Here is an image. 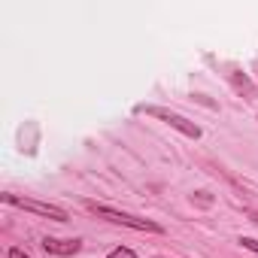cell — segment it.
Wrapping results in <instances>:
<instances>
[{"mask_svg": "<svg viewBox=\"0 0 258 258\" xmlns=\"http://www.w3.org/2000/svg\"><path fill=\"white\" fill-rule=\"evenodd\" d=\"M85 207L97 219H103L109 225H121V228H131V231H146V234H164V228L158 222H152V219H137L131 213H121V210H112V207H103V204H94V201H85Z\"/></svg>", "mask_w": 258, "mask_h": 258, "instance_id": "1", "label": "cell"}, {"mask_svg": "<svg viewBox=\"0 0 258 258\" xmlns=\"http://www.w3.org/2000/svg\"><path fill=\"white\" fill-rule=\"evenodd\" d=\"M137 112H146V115H152V118H158V121L170 124L173 131H179V134H182V137H188V140H201V127H198L195 121H188L185 115H179V112L167 109V106H137Z\"/></svg>", "mask_w": 258, "mask_h": 258, "instance_id": "2", "label": "cell"}, {"mask_svg": "<svg viewBox=\"0 0 258 258\" xmlns=\"http://www.w3.org/2000/svg\"><path fill=\"white\" fill-rule=\"evenodd\" d=\"M0 198H4V204H10V207L37 213V216H43V219H52V222H67V219H70L64 207L46 204V201H37V198H19V195H0Z\"/></svg>", "mask_w": 258, "mask_h": 258, "instance_id": "3", "label": "cell"}, {"mask_svg": "<svg viewBox=\"0 0 258 258\" xmlns=\"http://www.w3.org/2000/svg\"><path fill=\"white\" fill-rule=\"evenodd\" d=\"M82 249V240H61V237H43V252L46 255H76Z\"/></svg>", "mask_w": 258, "mask_h": 258, "instance_id": "4", "label": "cell"}, {"mask_svg": "<svg viewBox=\"0 0 258 258\" xmlns=\"http://www.w3.org/2000/svg\"><path fill=\"white\" fill-rule=\"evenodd\" d=\"M231 82H234V88H237V91H243V94H246V100H252V97H255V88H252V82H249L246 76L231 73Z\"/></svg>", "mask_w": 258, "mask_h": 258, "instance_id": "5", "label": "cell"}, {"mask_svg": "<svg viewBox=\"0 0 258 258\" xmlns=\"http://www.w3.org/2000/svg\"><path fill=\"white\" fill-rule=\"evenodd\" d=\"M106 258H140V255H137L131 246H115V249H112Z\"/></svg>", "mask_w": 258, "mask_h": 258, "instance_id": "6", "label": "cell"}, {"mask_svg": "<svg viewBox=\"0 0 258 258\" xmlns=\"http://www.w3.org/2000/svg\"><path fill=\"white\" fill-rule=\"evenodd\" d=\"M240 246H243V249H249V252H255V255H258V240H255V237H240Z\"/></svg>", "mask_w": 258, "mask_h": 258, "instance_id": "7", "label": "cell"}, {"mask_svg": "<svg viewBox=\"0 0 258 258\" xmlns=\"http://www.w3.org/2000/svg\"><path fill=\"white\" fill-rule=\"evenodd\" d=\"M7 258H31V255H28L25 249H19V246H13V249L7 252Z\"/></svg>", "mask_w": 258, "mask_h": 258, "instance_id": "8", "label": "cell"}, {"mask_svg": "<svg viewBox=\"0 0 258 258\" xmlns=\"http://www.w3.org/2000/svg\"><path fill=\"white\" fill-rule=\"evenodd\" d=\"M155 258H164V255H155Z\"/></svg>", "mask_w": 258, "mask_h": 258, "instance_id": "9", "label": "cell"}, {"mask_svg": "<svg viewBox=\"0 0 258 258\" xmlns=\"http://www.w3.org/2000/svg\"><path fill=\"white\" fill-rule=\"evenodd\" d=\"M255 70H258V64H255Z\"/></svg>", "mask_w": 258, "mask_h": 258, "instance_id": "10", "label": "cell"}]
</instances>
